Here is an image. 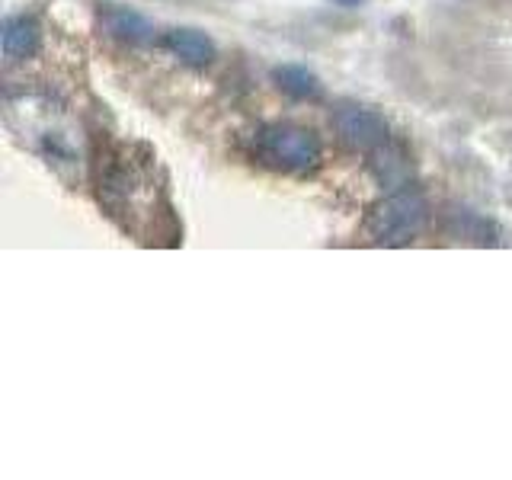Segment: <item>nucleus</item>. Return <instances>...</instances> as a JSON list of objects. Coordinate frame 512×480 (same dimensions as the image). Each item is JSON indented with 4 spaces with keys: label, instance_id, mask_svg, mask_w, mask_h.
<instances>
[{
    "label": "nucleus",
    "instance_id": "obj_1",
    "mask_svg": "<svg viewBox=\"0 0 512 480\" xmlns=\"http://www.w3.org/2000/svg\"><path fill=\"white\" fill-rule=\"evenodd\" d=\"M250 144L260 164L282 173H304L317 167L320 157H324V144H320L317 132L292 122H269L256 128Z\"/></svg>",
    "mask_w": 512,
    "mask_h": 480
},
{
    "label": "nucleus",
    "instance_id": "obj_2",
    "mask_svg": "<svg viewBox=\"0 0 512 480\" xmlns=\"http://www.w3.org/2000/svg\"><path fill=\"white\" fill-rule=\"evenodd\" d=\"M429 221V202L420 189H394L391 196L372 205L368 212V237L384 247H404L413 237H420Z\"/></svg>",
    "mask_w": 512,
    "mask_h": 480
},
{
    "label": "nucleus",
    "instance_id": "obj_3",
    "mask_svg": "<svg viewBox=\"0 0 512 480\" xmlns=\"http://www.w3.org/2000/svg\"><path fill=\"white\" fill-rule=\"evenodd\" d=\"M333 128L349 148L356 151H375L391 138V128L384 122L381 112L359 106V103H343L333 109Z\"/></svg>",
    "mask_w": 512,
    "mask_h": 480
},
{
    "label": "nucleus",
    "instance_id": "obj_4",
    "mask_svg": "<svg viewBox=\"0 0 512 480\" xmlns=\"http://www.w3.org/2000/svg\"><path fill=\"white\" fill-rule=\"evenodd\" d=\"M42 32L32 16H7L0 26V45H4L7 61H26L39 52Z\"/></svg>",
    "mask_w": 512,
    "mask_h": 480
},
{
    "label": "nucleus",
    "instance_id": "obj_5",
    "mask_svg": "<svg viewBox=\"0 0 512 480\" xmlns=\"http://www.w3.org/2000/svg\"><path fill=\"white\" fill-rule=\"evenodd\" d=\"M372 173H375V180L381 186H388V189H404L410 186V176H413V160L410 154L400 148V144H388L384 141L381 148L372 151Z\"/></svg>",
    "mask_w": 512,
    "mask_h": 480
},
{
    "label": "nucleus",
    "instance_id": "obj_6",
    "mask_svg": "<svg viewBox=\"0 0 512 480\" xmlns=\"http://www.w3.org/2000/svg\"><path fill=\"white\" fill-rule=\"evenodd\" d=\"M164 45L180 61L192 64V68H202V64L215 58V42L199 29H170L164 36Z\"/></svg>",
    "mask_w": 512,
    "mask_h": 480
},
{
    "label": "nucleus",
    "instance_id": "obj_7",
    "mask_svg": "<svg viewBox=\"0 0 512 480\" xmlns=\"http://www.w3.org/2000/svg\"><path fill=\"white\" fill-rule=\"evenodd\" d=\"M103 23L109 26L112 36H119L125 42H148L151 39V23L144 20L138 10H128V7H116V4H106L100 10Z\"/></svg>",
    "mask_w": 512,
    "mask_h": 480
},
{
    "label": "nucleus",
    "instance_id": "obj_8",
    "mask_svg": "<svg viewBox=\"0 0 512 480\" xmlns=\"http://www.w3.org/2000/svg\"><path fill=\"white\" fill-rule=\"evenodd\" d=\"M272 80H276L285 93H292L295 100H320V96H324V84L317 80V74L301 68V64H282V68L272 71Z\"/></svg>",
    "mask_w": 512,
    "mask_h": 480
}]
</instances>
